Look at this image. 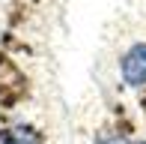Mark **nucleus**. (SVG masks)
Here are the masks:
<instances>
[{"instance_id": "obj_2", "label": "nucleus", "mask_w": 146, "mask_h": 144, "mask_svg": "<svg viewBox=\"0 0 146 144\" xmlns=\"http://www.w3.org/2000/svg\"><path fill=\"white\" fill-rule=\"evenodd\" d=\"M0 144H39V135L30 126H9L0 132Z\"/></svg>"}, {"instance_id": "obj_1", "label": "nucleus", "mask_w": 146, "mask_h": 144, "mask_svg": "<svg viewBox=\"0 0 146 144\" xmlns=\"http://www.w3.org/2000/svg\"><path fill=\"white\" fill-rule=\"evenodd\" d=\"M119 69H122L125 84H131V87L146 84V45H143V42H140V45H131V48L122 54Z\"/></svg>"}, {"instance_id": "obj_3", "label": "nucleus", "mask_w": 146, "mask_h": 144, "mask_svg": "<svg viewBox=\"0 0 146 144\" xmlns=\"http://www.w3.org/2000/svg\"><path fill=\"white\" fill-rule=\"evenodd\" d=\"M98 144H131L128 138H122V135H108V138H102Z\"/></svg>"}]
</instances>
